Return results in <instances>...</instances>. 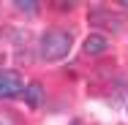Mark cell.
I'll list each match as a JSON object with an SVG mask.
<instances>
[{
    "label": "cell",
    "mask_w": 128,
    "mask_h": 125,
    "mask_svg": "<svg viewBox=\"0 0 128 125\" xmlns=\"http://www.w3.org/2000/svg\"><path fill=\"white\" fill-rule=\"evenodd\" d=\"M41 98H44V87L38 84V82H30L25 87V101H27V106L30 109H38L41 106Z\"/></svg>",
    "instance_id": "obj_4"
},
{
    "label": "cell",
    "mask_w": 128,
    "mask_h": 125,
    "mask_svg": "<svg viewBox=\"0 0 128 125\" xmlns=\"http://www.w3.org/2000/svg\"><path fill=\"white\" fill-rule=\"evenodd\" d=\"M106 46H109V41L104 35H98V33H93V35L84 38V54H104Z\"/></svg>",
    "instance_id": "obj_3"
},
{
    "label": "cell",
    "mask_w": 128,
    "mask_h": 125,
    "mask_svg": "<svg viewBox=\"0 0 128 125\" xmlns=\"http://www.w3.org/2000/svg\"><path fill=\"white\" fill-rule=\"evenodd\" d=\"M71 49V33L66 30H46L41 35V57L46 63H57L63 60Z\"/></svg>",
    "instance_id": "obj_1"
},
{
    "label": "cell",
    "mask_w": 128,
    "mask_h": 125,
    "mask_svg": "<svg viewBox=\"0 0 128 125\" xmlns=\"http://www.w3.org/2000/svg\"><path fill=\"white\" fill-rule=\"evenodd\" d=\"M0 125H19L11 112H0Z\"/></svg>",
    "instance_id": "obj_6"
},
{
    "label": "cell",
    "mask_w": 128,
    "mask_h": 125,
    "mask_svg": "<svg viewBox=\"0 0 128 125\" xmlns=\"http://www.w3.org/2000/svg\"><path fill=\"white\" fill-rule=\"evenodd\" d=\"M14 5H16L19 11H27V14H33V11L38 8V5L33 3V0H14Z\"/></svg>",
    "instance_id": "obj_5"
},
{
    "label": "cell",
    "mask_w": 128,
    "mask_h": 125,
    "mask_svg": "<svg viewBox=\"0 0 128 125\" xmlns=\"http://www.w3.org/2000/svg\"><path fill=\"white\" fill-rule=\"evenodd\" d=\"M25 93V84H22V76L16 71H0V101L6 98H16Z\"/></svg>",
    "instance_id": "obj_2"
}]
</instances>
